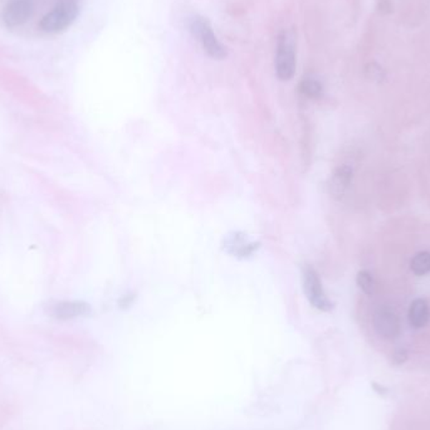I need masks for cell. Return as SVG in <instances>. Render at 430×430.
I'll return each instance as SVG.
<instances>
[{
    "label": "cell",
    "instance_id": "cell-1",
    "mask_svg": "<svg viewBox=\"0 0 430 430\" xmlns=\"http://www.w3.org/2000/svg\"><path fill=\"white\" fill-rule=\"evenodd\" d=\"M80 8L75 0H63L43 17L39 28L47 33H59L76 21Z\"/></svg>",
    "mask_w": 430,
    "mask_h": 430
},
{
    "label": "cell",
    "instance_id": "cell-2",
    "mask_svg": "<svg viewBox=\"0 0 430 430\" xmlns=\"http://www.w3.org/2000/svg\"><path fill=\"white\" fill-rule=\"evenodd\" d=\"M296 72V52L293 35L283 30L278 35L276 73L281 81H290Z\"/></svg>",
    "mask_w": 430,
    "mask_h": 430
},
{
    "label": "cell",
    "instance_id": "cell-3",
    "mask_svg": "<svg viewBox=\"0 0 430 430\" xmlns=\"http://www.w3.org/2000/svg\"><path fill=\"white\" fill-rule=\"evenodd\" d=\"M190 30L199 39L204 50L214 59H223L227 56V49L218 41L210 23L203 17H195L190 23Z\"/></svg>",
    "mask_w": 430,
    "mask_h": 430
},
{
    "label": "cell",
    "instance_id": "cell-4",
    "mask_svg": "<svg viewBox=\"0 0 430 430\" xmlns=\"http://www.w3.org/2000/svg\"><path fill=\"white\" fill-rule=\"evenodd\" d=\"M302 279H303V291L310 303L319 311H324V312L331 311L333 308V303L327 297L319 274L311 265H306L303 268Z\"/></svg>",
    "mask_w": 430,
    "mask_h": 430
},
{
    "label": "cell",
    "instance_id": "cell-5",
    "mask_svg": "<svg viewBox=\"0 0 430 430\" xmlns=\"http://www.w3.org/2000/svg\"><path fill=\"white\" fill-rule=\"evenodd\" d=\"M375 331L382 339L394 340L400 335V321L394 310L389 307L377 308L373 317Z\"/></svg>",
    "mask_w": 430,
    "mask_h": 430
},
{
    "label": "cell",
    "instance_id": "cell-6",
    "mask_svg": "<svg viewBox=\"0 0 430 430\" xmlns=\"http://www.w3.org/2000/svg\"><path fill=\"white\" fill-rule=\"evenodd\" d=\"M33 13L32 0H10L3 10V21L8 27H19L28 21Z\"/></svg>",
    "mask_w": 430,
    "mask_h": 430
},
{
    "label": "cell",
    "instance_id": "cell-7",
    "mask_svg": "<svg viewBox=\"0 0 430 430\" xmlns=\"http://www.w3.org/2000/svg\"><path fill=\"white\" fill-rule=\"evenodd\" d=\"M49 313L52 317L64 321L88 316L91 313V307L88 303L82 301H64L52 306Z\"/></svg>",
    "mask_w": 430,
    "mask_h": 430
},
{
    "label": "cell",
    "instance_id": "cell-8",
    "mask_svg": "<svg viewBox=\"0 0 430 430\" xmlns=\"http://www.w3.org/2000/svg\"><path fill=\"white\" fill-rule=\"evenodd\" d=\"M259 243L248 242L244 234L236 233L225 239V248L230 254H234L236 257L247 258L252 256L258 250Z\"/></svg>",
    "mask_w": 430,
    "mask_h": 430
},
{
    "label": "cell",
    "instance_id": "cell-9",
    "mask_svg": "<svg viewBox=\"0 0 430 430\" xmlns=\"http://www.w3.org/2000/svg\"><path fill=\"white\" fill-rule=\"evenodd\" d=\"M354 176V170L353 167L348 165H341L336 169V171L333 173L330 183V190L331 194L336 198H341L342 195L346 193L347 187H350L351 180Z\"/></svg>",
    "mask_w": 430,
    "mask_h": 430
},
{
    "label": "cell",
    "instance_id": "cell-10",
    "mask_svg": "<svg viewBox=\"0 0 430 430\" xmlns=\"http://www.w3.org/2000/svg\"><path fill=\"white\" fill-rule=\"evenodd\" d=\"M430 319V308L428 302L423 299H418L411 302L409 308V322L414 328H423L428 325Z\"/></svg>",
    "mask_w": 430,
    "mask_h": 430
},
{
    "label": "cell",
    "instance_id": "cell-11",
    "mask_svg": "<svg viewBox=\"0 0 430 430\" xmlns=\"http://www.w3.org/2000/svg\"><path fill=\"white\" fill-rule=\"evenodd\" d=\"M299 91L301 93L306 96V97L312 98V100H317V98L322 96L324 93V87L322 84L319 82V80L316 78H311V77H307L303 78L299 84Z\"/></svg>",
    "mask_w": 430,
    "mask_h": 430
},
{
    "label": "cell",
    "instance_id": "cell-12",
    "mask_svg": "<svg viewBox=\"0 0 430 430\" xmlns=\"http://www.w3.org/2000/svg\"><path fill=\"white\" fill-rule=\"evenodd\" d=\"M411 271L416 276H425L430 272V252H419L416 253L410 263Z\"/></svg>",
    "mask_w": 430,
    "mask_h": 430
},
{
    "label": "cell",
    "instance_id": "cell-13",
    "mask_svg": "<svg viewBox=\"0 0 430 430\" xmlns=\"http://www.w3.org/2000/svg\"><path fill=\"white\" fill-rule=\"evenodd\" d=\"M357 285L361 288V291L371 296L375 291V282L373 274L368 271H361L357 274Z\"/></svg>",
    "mask_w": 430,
    "mask_h": 430
},
{
    "label": "cell",
    "instance_id": "cell-14",
    "mask_svg": "<svg viewBox=\"0 0 430 430\" xmlns=\"http://www.w3.org/2000/svg\"><path fill=\"white\" fill-rule=\"evenodd\" d=\"M406 359H408V353L405 350H398V351H395V354L393 355V362L395 365L404 364Z\"/></svg>",
    "mask_w": 430,
    "mask_h": 430
},
{
    "label": "cell",
    "instance_id": "cell-15",
    "mask_svg": "<svg viewBox=\"0 0 430 430\" xmlns=\"http://www.w3.org/2000/svg\"><path fill=\"white\" fill-rule=\"evenodd\" d=\"M368 72L370 73V77L374 80H382V70L377 66H374V64L370 66V70H368Z\"/></svg>",
    "mask_w": 430,
    "mask_h": 430
},
{
    "label": "cell",
    "instance_id": "cell-16",
    "mask_svg": "<svg viewBox=\"0 0 430 430\" xmlns=\"http://www.w3.org/2000/svg\"><path fill=\"white\" fill-rule=\"evenodd\" d=\"M373 388H374L375 391H376L379 395H386L389 393L388 389L385 388V386H382L380 384H376V382L373 384Z\"/></svg>",
    "mask_w": 430,
    "mask_h": 430
}]
</instances>
